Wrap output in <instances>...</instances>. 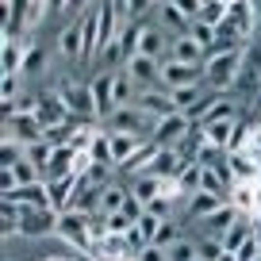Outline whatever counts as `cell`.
Segmentation results:
<instances>
[{
    "label": "cell",
    "mask_w": 261,
    "mask_h": 261,
    "mask_svg": "<svg viewBox=\"0 0 261 261\" xmlns=\"http://www.w3.org/2000/svg\"><path fill=\"white\" fill-rule=\"evenodd\" d=\"M242 58H246V46H238V50H212L207 62H204V89L230 92V85H234L238 73H242Z\"/></svg>",
    "instance_id": "6da1fadb"
},
{
    "label": "cell",
    "mask_w": 261,
    "mask_h": 261,
    "mask_svg": "<svg viewBox=\"0 0 261 261\" xmlns=\"http://www.w3.org/2000/svg\"><path fill=\"white\" fill-rule=\"evenodd\" d=\"M58 234L65 242H73L77 250H92V227H89V212H77V207H65L58 215Z\"/></svg>",
    "instance_id": "7a4b0ae2"
},
{
    "label": "cell",
    "mask_w": 261,
    "mask_h": 261,
    "mask_svg": "<svg viewBox=\"0 0 261 261\" xmlns=\"http://www.w3.org/2000/svg\"><path fill=\"white\" fill-rule=\"evenodd\" d=\"M192 135V119H188L185 112H173V115H162V119H154V130H150V139L158 142V146H180V142Z\"/></svg>",
    "instance_id": "3957f363"
},
{
    "label": "cell",
    "mask_w": 261,
    "mask_h": 261,
    "mask_svg": "<svg viewBox=\"0 0 261 261\" xmlns=\"http://www.w3.org/2000/svg\"><path fill=\"white\" fill-rule=\"evenodd\" d=\"M104 130H135V135L150 139V130H154V119H150V115L142 112L139 104H123V108H115V112L104 119Z\"/></svg>",
    "instance_id": "277c9868"
},
{
    "label": "cell",
    "mask_w": 261,
    "mask_h": 261,
    "mask_svg": "<svg viewBox=\"0 0 261 261\" xmlns=\"http://www.w3.org/2000/svg\"><path fill=\"white\" fill-rule=\"evenodd\" d=\"M162 85L165 89H188V85H204V65H188V62H162Z\"/></svg>",
    "instance_id": "5b68a950"
},
{
    "label": "cell",
    "mask_w": 261,
    "mask_h": 261,
    "mask_svg": "<svg viewBox=\"0 0 261 261\" xmlns=\"http://www.w3.org/2000/svg\"><path fill=\"white\" fill-rule=\"evenodd\" d=\"M58 96L65 100V108H69L73 119H96V100H92L89 85H62Z\"/></svg>",
    "instance_id": "8992f818"
},
{
    "label": "cell",
    "mask_w": 261,
    "mask_h": 261,
    "mask_svg": "<svg viewBox=\"0 0 261 261\" xmlns=\"http://www.w3.org/2000/svg\"><path fill=\"white\" fill-rule=\"evenodd\" d=\"M58 215L54 207H23V223H19V234L39 238V234H58Z\"/></svg>",
    "instance_id": "52a82bcc"
},
{
    "label": "cell",
    "mask_w": 261,
    "mask_h": 261,
    "mask_svg": "<svg viewBox=\"0 0 261 261\" xmlns=\"http://www.w3.org/2000/svg\"><path fill=\"white\" fill-rule=\"evenodd\" d=\"M130 73V81L139 85V92L142 89H154V85H162V62L158 58H146V54H135V58H127V65H123Z\"/></svg>",
    "instance_id": "ba28073f"
},
{
    "label": "cell",
    "mask_w": 261,
    "mask_h": 261,
    "mask_svg": "<svg viewBox=\"0 0 261 261\" xmlns=\"http://www.w3.org/2000/svg\"><path fill=\"white\" fill-rule=\"evenodd\" d=\"M135 104H139L142 112L150 115V119H162V115H173V112H177V104H173V92L165 89V85H154V89H142L139 96H135Z\"/></svg>",
    "instance_id": "9c48e42d"
},
{
    "label": "cell",
    "mask_w": 261,
    "mask_h": 261,
    "mask_svg": "<svg viewBox=\"0 0 261 261\" xmlns=\"http://www.w3.org/2000/svg\"><path fill=\"white\" fill-rule=\"evenodd\" d=\"M112 85H115V69H112V73H104V69H100V73L89 81L92 100H96V119H100V123H104L108 115L119 108V104H115V89H112Z\"/></svg>",
    "instance_id": "30bf717a"
},
{
    "label": "cell",
    "mask_w": 261,
    "mask_h": 261,
    "mask_svg": "<svg viewBox=\"0 0 261 261\" xmlns=\"http://www.w3.org/2000/svg\"><path fill=\"white\" fill-rule=\"evenodd\" d=\"M4 135H12L19 142H39L46 139V127H42L39 115H4Z\"/></svg>",
    "instance_id": "8fae6325"
},
{
    "label": "cell",
    "mask_w": 261,
    "mask_h": 261,
    "mask_svg": "<svg viewBox=\"0 0 261 261\" xmlns=\"http://www.w3.org/2000/svg\"><path fill=\"white\" fill-rule=\"evenodd\" d=\"M4 200L19 207H50V185L46 180H31V185H16L12 192H4Z\"/></svg>",
    "instance_id": "7c38bea8"
},
{
    "label": "cell",
    "mask_w": 261,
    "mask_h": 261,
    "mask_svg": "<svg viewBox=\"0 0 261 261\" xmlns=\"http://www.w3.org/2000/svg\"><path fill=\"white\" fill-rule=\"evenodd\" d=\"M42 119V127H62V123H69L73 115H69V108H65V100L58 96V92H39V112H35Z\"/></svg>",
    "instance_id": "4fadbf2b"
},
{
    "label": "cell",
    "mask_w": 261,
    "mask_h": 261,
    "mask_svg": "<svg viewBox=\"0 0 261 261\" xmlns=\"http://www.w3.org/2000/svg\"><path fill=\"white\" fill-rule=\"evenodd\" d=\"M169 58H173V62H188V65H204V62H207V50L185 31V35H173V42H169Z\"/></svg>",
    "instance_id": "5bb4252c"
},
{
    "label": "cell",
    "mask_w": 261,
    "mask_h": 261,
    "mask_svg": "<svg viewBox=\"0 0 261 261\" xmlns=\"http://www.w3.org/2000/svg\"><path fill=\"white\" fill-rule=\"evenodd\" d=\"M196 127H200V135H204L207 146L230 150V139H234V130H238V119H212V123H196Z\"/></svg>",
    "instance_id": "9a60e30c"
},
{
    "label": "cell",
    "mask_w": 261,
    "mask_h": 261,
    "mask_svg": "<svg viewBox=\"0 0 261 261\" xmlns=\"http://www.w3.org/2000/svg\"><path fill=\"white\" fill-rule=\"evenodd\" d=\"M127 196H130V180H112V185L100 188V204H96V212H104V215L123 212Z\"/></svg>",
    "instance_id": "2e32d148"
},
{
    "label": "cell",
    "mask_w": 261,
    "mask_h": 261,
    "mask_svg": "<svg viewBox=\"0 0 261 261\" xmlns=\"http://www.w3.org/2000/svg\"><path fill=\"white\" fill-rule=\"evenodd\" d=\"M81 50H85V16L58 35V54L62 58H77V62H81Z\"/></svg>",
    "instance_id": "e0dca14e"
},
{
    "label": "cell",
    "mask_w": 261,
    "mask_h": 261,
    "mask_svg": "<svg viewBox=\"0 0 261 261\" xmlns=\"http://www.w3.org/2000/svg\"><path fill=\"white\" fill-rule=\"evenodd\" d=\"M108 139H112V154H115V169H119L123 162H130V154L142 146V135H135V130H108Z\"/></svg>",
    "instance_id": "ac0fdd59"
},
{
    "label": "cell",
    "mask_w": 261,
    "mask_h": 261,
    "mask_svg": "<svg viewBox=\"0 0 261 261\" xmlns=\"http://www.w3.org/2000/svg\"><path fill=\"white\" fill-rule=\"evenodd\" d=\"M223 204H230V200H223V196H215V192H196V196H188L185 215H188L192 223H200V219H207L212 212H219Z\"/></svg>",
    "instance_id": "d6986e66"
},
{
    "label": "cell",
    "mask_w": 261,
    "mask_h": 261,
    "mask_svg": "<svg viewBox=\"0 0 261 261\" xmlns=\"http://www.w3.org/2000/svg\"><path fill=\"white\" fill-rule=\"evenodd\" d=\"M46 185H50V207H54V212H65V207L73 204L77 173H69V177H58V180H46Z\"/></svg>",
    "instance_id": "ffe728a7"
},
{
    "label": "cell",
    "mask_w": 261,
    "mask_h": 261,
    "mask_svg": "<svg viewBox=\"0 0 261 261\" xmlns=\"http://www.w3.org/2000/svg\"><path fill=\"white\" fill-rule=\"evenodd\" d=\"M169 185V180H162L158 173H139V177H130V192L139 196L142 204H150V200H158V196H165L162 188Z\"/></svg>",
    "instance_id": "44dd1931"
},
{
    "label": "cell",
    "mask_w": 261,
    "mask_h": 261,
    "mask_svg": "<svg viewBox=\"0 0 261 261\" xmlns=\"http://www.w3.org/2000/svg\"><path fill=\"white\" fill-rule=\"evenodd\" d=\"M23 58H27V46L8 35L4 46H0V69H4V73H23Z\"/></svg>",
    "instance_id": "7402d4cb"
},
{
    "label": "cell",
    "mask_w": 261,
    "mask_h": 261,
    "mask_svg": "<svg viewBox=\"0 0 261 261\" xmlns=\"http://www.w3.org/2000/svg\"><path fill=\"white\" fill-rule=\"evenodd\" d=\"M158 23H162L169 35H185L188 27H192V19H188L185 12H177L169 0H162V4H158Z\"/></svg>",
    "instance_id": "603a6c76"
},
{
    "label": "cell",
    "mask_w": 261,
    "mask_h": 261,
    "mask_svg": "<svg viewBox=\"0 0 261 261\" xmlns=\"http://www.w3.org/2000/svg\"><path fill=\"white\" fill-rule=\"evenodd\" d=\"M89 158L96 165H112V169H115V154H112V139H108V130H96V139H92V146H89Z\"/></svg>",
    "instance_id": "cb8c5ba5"
},
{
    "label": "cell",
    "mask_w": 261,
    "mask_h": 261,
    "mask_svg": "<svg viewBox=\"0 0 261 261\" xmlns=\"http://www.w3.org/2000/svg\"><path fill=\"white\" fill-rule=\"evenodd\" d=\"M165 257H169V261H196V257H200V246H196L192 234H185V238H177V242L165 250Z\"/></svg>",
    "instance_id": "d4e9b609"
},
{
    "label": "cell",
    "mask_w": 261,
    "mask_h": 261,
    "mask_svg": "<svg viewBox=\"0 0 261 261\" xmlns=\"http://www.w3.org/2000/svg\"><path fill=\"white\" fill-rule=\"evenodd\" d=\"M19 223H23V207L4 200V204H0V230H4V234H19Z\"/></svg>",
    "instance_id": "484cf974"
},
{
    "label": "cell",
    "mask_w": 261,
    "mask_h": 261,
    "mask_svg": "<svg viewBox=\"0 0 261 261\" xmlns=\"http://www.w3.org/2000/svg\"><path fill=\"white\" fill-rule=\"evenodd\" d=\"M227 19H234V23L250 35L253 31V8H250V0H230V4H227Z\"/></svg>",
    "instance_id": "4316f807"
},
{
    "label": "cell",
    "mask_w": 261,
    "mask_h": 261,
    "mask_svg": "<svg viewBox=\"0 0 261 261\" xmlns=\"http://www.w3.org/2000/svg\"><path fill=\"white\" fill-rule=\"evenodd\" d=\"M204 85H188V89H173V104H177V112H192L196 100L204 96Z\"/></svg>",
    "instance_id": "83f0119b"
},
{
    "label": "cell",
    "mask_w": 261,
    "mask_h": 261,
    "mask_svg": "<svg viewBox=\"0 0 261 261\" xmlns=\"http://www.w3.org/2000/svg\"><path fill=\"white\" fill-rule=\"evenodd\" d=\"M188 35H192V39L200 42V46H204L207 54H212V50H215V23H207V19H192V27H188Z\"/></svg>",
    "instance_id": "f1b7e54d"
},
{
    "label": "cell",
    "mask_w": 261,
    "mask_h": 261,
    "mask_svg": "<svg viewBox=\"0 0 261 261\" xmlns=\"http://www.w3.org/2000/svg\"><path fill=\"white\" fill-rule=\"evenodd\" d=\"M50 154H54V142H50V139L27 142V162H35L42 173H46V165H50Z\"/></svg>",
    "instance_id": "f546056e"
},
{
    "label": "cell",
    "mask_w": 261,
    "mask_h": 261,
    "mask_svg": "<svg viewBox=\"0 0 261 261\" xmlns=\"http://www.w3.org/2000/svg\"><path fill=\"white\" fill-rule=\"evenodd\" d=\"M4 169H12V173H16V185H31V180H46V177H42V169H39L35 162H27V158H23V162H16V165H4Z\"/></svg>",
    "instance_id": "4dcf8cb0"
},
{
    "label": "cell",
    "mask_w": 261,
    "mask_h": 261,
    "mask_svg": "<svg viewBox=\"0 0 261 261\" xmlns=\"http://www.w3.org/2000/svg\"><path fill=\"white\" fill-rule=\"evenodd\" d=\"M23 73H4L0 77V100H16V96H23Z\"/></svg>",
    "instance_id": "1f68e13d"
},
{
    "label": "cell",
    "mask_w": 261,
    "mask_h": 261,
    "mask_svg": "<svg viewBox=\"0 0 261 261\" xmlns=\"http://www.w3.org/2000/svg\"><path fill=\"white\" fill-rule=\"evenodd\" d=\"M42 65H46V50H42V46H27V58H23V77H27V73H39Z\"/></svg>",
    "instance_id": "d6a6232c"
},
{
    "label": "cell",
    "mask_w": 261,
    "mask_h": 261,
    "mask_svg": "<svg viewBox=\"0 0 261 261\" xmlns=\"http://www.w3.org/2000/svg\"><path fill=\"white\" fill-rule=\"evenodd\" d=\"M196 246H200V257H204V261H219L223 253H227L219 238H196Z\"/></svg>",
    "instance_id": "836d02e7"
},
{
    "label": "cell",
    "mask_w": 261,
    "mask_h": 261,
    "mask_svg": "<svg viewBox=\"0 0 261 261\" xmlns=\"http://www.w3.org/2000/svg\"><path fill=\"white\" fill-rule=\"evenodd\" d=\"M130 227H135V219H130L127 212H112L108 215V234H127Z\"/></svg>",
    "instance_id": "e575fe53"
},
{
    "label": "cell",
    "mask_w": 261,
    "mask_h": 261,
    "mask_svg": "<svg viewBox=\"0 0 261 261\" xmlns=\"http://www.w3.org/2000/svg\"><path fill=\"white\" fill-rule=\"evenodd\" d=\"M234 253H238V261H257V257H261V246H257V230H253V234L246 238V242L238 246Z\"/></svg>",
    "instance_id": "d590c367"
},
{
    "label": "cell",
    "mask_w": 261,
    "mask_h": 261,
    "mask_svg": "<svg viewBox=\"0 0 261 261\" xmlns=\"http://www.w3.org/2000/svg\"><path fill=\"white\" fill-rule=\"evenodd\" d=\"M230 204H234L238 207V212H250V207H253V196H250V188H242V185H234V188H230Z\"/></svg>",
    "instance_id": "8d00e7d4"
},
{
    "label": "cell",
    "mask_w": 261,
    "mask_h": 261,
    "mask_svg": "<svg viewBox=\"0 0 261 261\" xmlns=\"http://www.w3.org/2000/svg\"><path fill=\"white\" fill-rule=\"evenodd\" d=\"M177 12H185L188 19H200V12H204V0H169Z\"/></svg>",
    "instance_id": "74e56055"
},
{
    "label": "cell",
    "mask_w": 261,
    "mask_h": 261,
    "mask_svg": "<svg viewBox=\"0 0 261 261\" xmlns=\"http://www.w3.org/2000/svg\"><path fill=\"white\" fill-rule=\"evenodd\" d=\"M92 139H96V135H92V130H73V135H69V146H73L77 154H89Z\"/></svg>",
    "instance_id": "f35d334b"
},
{
    "label": "cell",
    "mask_w": 261,
    "mask_h": 261,
    "mask_svg": "<svg viewBox=\"0 0 261 261\" xmlns=\"http://www.w3.org/2000/svg\"><path fill=\"white\" fill-rule=\"evenodd\" d=\"M158 227H162V219H158L154 212H146V215H142V219H139V230H142V234L150 238V242H154V238H158Z\"/></svg>",
    "instance_id": "ab89813d"
},
{
    "label": "cell",
    "mask_w": 261,
    "mask_h": 261,
    "mask_svg": "<svg viewBox=\"0 0 261 261\" xmlns=\"http://www.w3.org/2000/svg\"><path fill=\"white\" fill-rule=\"evenodd\" d=\"M139 261H169V257H165V250H162V246H146V253H142Z\"/></svg>",
    "instance_id": "60d3db41"
},
{
    "label": "cell",
    "mask_w": 261,
    "mask_h": 261,
    "mask_svg": "<svg viewBox=\"0 0 261 261\" xmlns=\"http://www.w3.org/2000/svg\"><path fill=\"white\" fill-rule=\"evenodd\" d=\"M112 4H115V12H119V19H127V4L130 0H112Z\"/></svg>",
    "instance_id": "b9f144b4"
},
{
    "label": "cell",
    "mask_w": 261,
    "mask_h": 261,
    "mask_svg": "<svg viewBox=\"0 0 261 261\" xmlns=\"http://www.w3.org/2000/svg\"><path fill=\"white\" fill-rule=\"evenodd\" d=\"M219 261H238V253H223V257Z\"/></svg>",
    "instance_id": "7bdbcfd3"
},
{
    "label": "cell",
    "mask_w": 261,
    "mask_h": 261,
    "mask_svg": "<svg viewBox=\"0 0 261 261\" xmlns=\"http://www.w3.org/2000/svg\"><path fill=\"white\" fill-rule=\"evenodd\" d=\"M196 261H204V257H196Z\"/></svg>",
    "instance_id": "ee69618b"
}]
</instances>
